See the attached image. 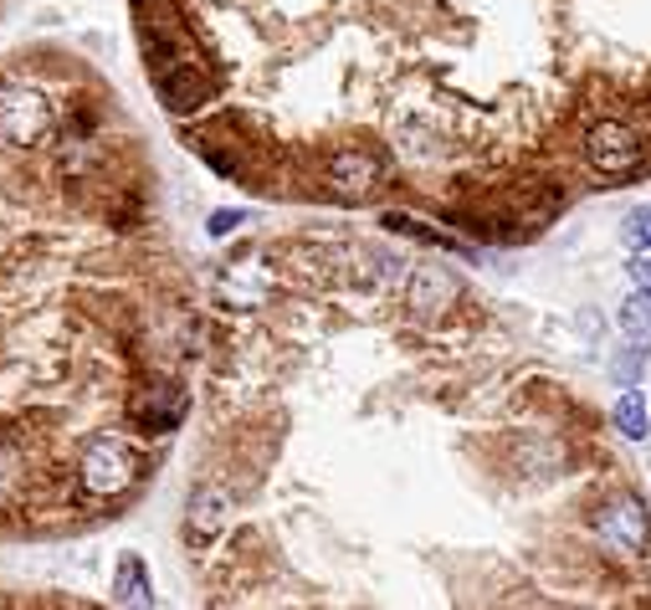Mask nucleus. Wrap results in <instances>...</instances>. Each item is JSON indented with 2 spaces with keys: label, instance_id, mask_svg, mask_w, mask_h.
Returning a JSON list of instances; mask_svg holds the SVG:
<instances>
[{
  "label": "nucleus",
  "instance_id": "obj_1",
  "mask_svg": "<svg viewBox=\"0 0 651 610\" xmlns=\"http://www.w3.org/2000/svg\"><path fill=\"white\" fill-rule=\"evenodd\" d=\"M641 134L631 129V123L621 119H600L590 123V134H585V160H590V170H600V175H631L641 164Z\"/></svg>",
  "mask_w": 651,
  "mask_h": 610
},
{
  "label": "nucleus",
  "instance_id": "obj_2",
  "mask_svg": "<svg viewBox=\"0 0 651 610\" xmlns=\"http://www.w3.org/2000/svg\"><path fill=\"white\" fill-rule=\"evenodd\" d=\"M600 538H606L610 549L621 554H647L651 544V519L647 508H641V498H616V503H606V513H600Z\"/></svg>",
  "mask_w": 651,
  "mask_h": 610
},
{
  "label": "nucleus",
  "instance_id": "obj_3",
  "mask_svg": "<svg viewBox=\"0 0 651 610\" xmlns=\"http://www.w3.org/2000/svg\"><path fill=\"white\" fill-rule=\"evenodd\" d=\"M46 129V104L31 88H0V139L6 144H31Z\"/></svg>",
  "mask_w": 651,
  "mask_h": 610
},
{
  "label": "nucleus",
  "instance_id": "obj_4",
  "mask_svg": "<svg viewBox=\"0 0 651 610\" xmlns=\"http://www.w3.org/2000/svg\"><path fill=\"white\" fill-rule=\"evenodd\" d=\"M133 482V457L119 442H93V451L83 457V488L108 498V492H123Z\"/></svg>",
  "mask_w": 651,
  "mask_h": 610
},
{
  "label": "nucleus",
  "instance_id": "obj_5",
  "mask_svg": "<svg viewBox=\"0 0 651 610\" xmlns=\"http://www.w3.org/2000/svg\"><path fill=\"white\" fill-rule=\"evenodd\" d=\"M149 57H154V88H160V98L170 108H195L206 98L200 77L191 73V62H180L175 52H164L160 42H149Z\"/></svg>",
  "mask_w": 651,
  "mask_h": 610
},
{
  "label": "nucleus",
  "instance_id": "obj_6",
  "mask_svg": "<svg viewBox=\"0 0 651 610\" xmlns=\"http://www.w3.org/2000/svg\"><path fill=\"white\" fill-rule=\"evenodd\" d=\"M380 175H386V164L375 160V154L365 150H339L334 160H328V179L339 185V195H370L375 185H380Z\"/></svg>",
  "mask_w": 651,
  "mask_h": 610
},
{
  "label": "nucleus",
  "instance_id": "obj_7",
  "mask_svg": "<svg viewBox=\"0 0 651 610\" xmlns=\"http://www.w3.org/2000/svg\"><path fill=\"white\" fill-rule=\"evenodd\" d=\"M452 298H457V283H452L442 268H415V277H411V308L442 313Z\"/></svg>",
  "mask_w": 651,
  "mask_h": 610
},
{
  "label": "nucleus",
  "instance_id": "obj_8",
  "mask_svg": "<svg viewBox=\"0 0 651 610\" xmlns=\"http://www.w3.org/2000/svg\"><path fill=\"white\" fill-rule=\"evenodd\" d=\"M185 390H175V385H160V390H149V401H144V411H139V421H144L149 432H175L180 426V416H185Z\"/></svg>",
  "mask_w": 651,
  "mask_h": 610
},
{
  "label": "nucleus",
  "instance_id": "obj_9",
  "mask_svg": "<svg viewBox=\"0 0 651 610\" xmlns=\"http://www.w3.org/2000/svg\"><path fill=\"white\" fill-rule=\"evenodd\" d=\"M113 600H119V606H149V600H154L149 575H144V565H139V554H123L119 580H113Z\"/></svg>",
  "mask_w": 651,
  "mask_h": 610
},
{
  "label": "nucleus",
  "instance_id": "obj_10",
  "mask_svg": "<svg viewBox=\"0 0 651 610\" xmlns=\"http://www.w3.org/2000/svg\"><path fill=\"white\" fill-rule=\"evenodd\" d=\"M221 513H226V498L216 488H200L191 498V529H195V538H210L216 529H221Z\"/></svg>",
  "mask_w": 651,
  "mask_h": 610
},
{
  "label": "nucleus",
  "instance_id": "obj_11",
  "mask_svg": "<svg viewBox=\"0 0 651 610\" xmlns=\"http://www.w3.org/2000/svg\"><path fill=\"white\" fill-rule=\"evenodd\" d=\"M641 370H647V339H637V334H631V344L610 355V380H616L621 390H631L641 380Z\"/></svg>",
  "mask_w": 651,
  "mask_h": 610
},
{
  "label": "nucleus",
  "instance_id": "obj_12",
  "mask_svg": "<svg viewBox=\"0 0 651 610\" xmlns=\"http://www.w3.org/2000/svg\"><path fill=\"white\" fill-rule=\"evenodd\" d=\"M616 426H621L626 442H647L651 421H647V405H641V395H621V405H616Z\"/></svg>",
  "mask_w": 651,
  "mask_h": 610
},
{
  "label": "nucleus",
  "instance_id": "obj_13",
  "mask_svg": "<svg viewBox=\"0 0 651 610\" xmlns=\"http://www.w3.org/2000/svg\"><path fill=\"white\" fill-rule=\"evenodd\" d=\"M621 328L637 334V339H651V287H641L637 298L621 303Z\"/></svg>",
  "mask_w": 651,
  "mask_h": 610
},
{
  "label": "nucleus",
  "instance_id": "obj_14",
  "mask_svg": "<svg viewBox=\"0 0 651 610\" xmlns=\"http://www.w3.org/2000/svg\"><path fill=\"white\" fill-rule=\"evenodd\" d=\"M386 226H390V231H400V237H421V241H431V247H457L452 237H442V231H431V226L411 221V216H386Z\"/></svg>",
  "mask_w": 651,
  "mask_h": 610
},
{
  "label": "nucleus",
  "instance_id": "obj_15",
  "mask_svg": "<svg viewBox=\"0 0 651 610\" xmlns=\"http://www.w3.org/2000/svg\"><path fill=\"white\" fill-rule=\"evenodd\" d=\"M626 247H637V252L651 247V206H637L626 216Z\"/></svg>",
  "mask_w": 651,
  "mask_h": 610
},
{
  "label": "nucleus",
  "instance_id": "obj_16",
  "mask_svg": "<svg viewBox=\"0 0 651 610\" xmlns=\"http://www.w3.org/2000/svg\"><path fill=\"white\" fill-rule=\"evenodd\" d=\"M241 221H247L241 210H216V216H210V237H226V231H237Z\"/></svg>",
  "mask_w": 651,
  "mask_h": 610
},
{
  "label": "nucleus",
  "instance_id": "obj_17",
  "mask_svg": "<svg viewBox=\"0 0 651 610\" xmlns=\"http://www.w3.org/2000/svg\"><path fill=\"white\" fill-rule=\"evenodd\" d=\"M631 272H637V283H641V287H651V262H637Z\"/></svg>",
  "mask_w": 651,
  "mask_h": 610
},
{
  "label": "nucleus",
  "instance_id": "obj_18",
  "mask_svg": "<svg viewBox=\"0 0 651 610\" xmlns=\"http://www.w3.org/2000/svg\"><path fill=\"white\" fill-rule=\"evenodd\" d=\"M0 461H11V457H6V451H0ZM6 477H11V472H0V482H6Z\"/></svg>",
  "mask_w": 651,
  "mask_h": 610
}]
</instances>
